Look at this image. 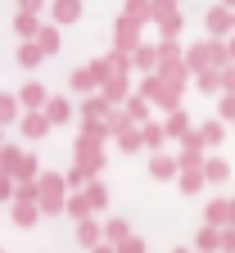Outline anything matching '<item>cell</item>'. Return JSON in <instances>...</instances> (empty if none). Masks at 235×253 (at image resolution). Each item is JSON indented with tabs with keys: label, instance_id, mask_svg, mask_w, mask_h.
<instances>
[{
	"label": "cell",
	"instance_id": "6da1fadb",
	"mask_svg": "<svg viewBox=\"0 0 235 253\" xmlns=\"http://www.w3.org/2000/svg\"><path fill=\"white\" fill-rule=\"evenodd\" d=\"M37 204H41V217H59V212H68V181H63L59 172H41L37 176Z\"/></svg>",
	"mask_w": 235,
	"mask_h": 253
},
{
	"label": "cell",
	"instance_id": "7a4b0ae2",
	"mask_svg": "<svg viewBox=\"0 0 235 253\" xmlns=\"http://www.w3.org/2000/svg\"><path fill=\"white\" fill-rule=\"evenodd\" d=\"M136 95H145V100L167 118V113H177L181 109V90L172 86V82H163L158 73H149V77H141V86H136Z\"/></svg>",
	"mask_w": 235,
	"mask_h": 253
},
{
	"label": "cell",
	"instance_id": "3957f363",
	"mask_svg": "<svg viewBox=\"0 0 235 253\" xmlns=\"http://www.w3.org/2000/svg\"><path fill=\"white\" fill-rule=\"evenodd\" d=\"M158 50H163V63H158V77H163V82H172L177 90H186V86L194 82V73L186 68V50H181L177 41H158Z\"/></svg>",
	"mask_w": 235,
	"mask_h": 253
},
{
	"label": "cell",
	"instance_id": "277c9868",
	"mask_svg": "<svg viewBox=\"0 0 235 253\" xmlns=\"http://www.w3.org/2000/svg\"><path fill=\"white\" fill-rule=\"evenodd\" d=\"M0 168H5V176H9L14 185H23V181H37V176H41V163H37V154H27V149H14V145H5V149H0Z\"/></svg>",
	"mask_w": 235,
	"mask_h": 253
},
{
	"label": "cell",
	"instance_id": "5b68a950",
	"mask_svg": "<svg viewBox=\"0 0 235 253\" xmlns=\"http://www.w3.org/2000/svg\"><path fill=\"white\" fill-rule=\"evenodd\" d=\"M149 23H158V41L181 37V5L177 0H149Z\"/></svg>",
	"mask_w": 235,
	"mask_h": 253
},
{
	"label": "cell",
	"instance_id": "8992f818",
	"mask_svg": "<svg viewBox=\"0 0 235 253\" xmlns=\"http://www.w3.org/2000/svg\"><path fill=\"white\" fill-rule=\"evenodd\" d=\"M73 168L86 176V185L91 181H99V168H104V145H91V140H73Z\"/></svg>",
	"mask_w": 235,
	"mask_h": 253
},
{
	"label": "cell",
	"instance_id": "52a82bcc",
	"mask_svg": "<svg viewBox=\"0 0 235 253\" xmlns=\"http://www.w3.org/2000/svg\"><path fill=\"white\" fill-rule=\"evenodd\" d=\"M204 27H208L213 41H231L235 37V14L226 5H213V9H204Z\"/></svg>",
	"mask_w": 235,
	"mask_h": 253
},
{
	"label": "cell",
	"instance_id": "ba28073f",
	"mask_svg": "<svg viewBox=\"0 0 235 253\" xmlns=\"http://www.w3.org/2000/svg\"><path fill=\"white\" fill-rule=\"evenodd\" d=\"M204 226H217V231H226V226H235V195L231 199H208L204 204Z\"/></svg>",
	"mask_w": 235,
	"mask_h": 253
},
{
	"label": "cell",
	"instance_id": "9c48e42d",
	"mask_svg": "<svg viewBox=\"0 0 235 253\" xmlns=\"http://www.w3.org/2000/svg\"><path fill=\"white\" fill-rule=\"evenodd\" d=\"M145 41H141V23H131V18H118L113 23V50L118 54H136Z\"/></svg>",
	"mask_w": 235,
	"mask_h": 253
},
{
	"label": "cell",
	"instance_id": "30bf717a",
	"mask_svg": "<svg viewBox=\"0 0 235 253\" xmlns=\"http://www.w3.org/2000/svg\"><path fill=\"white\" fill-rule=\"evenodd\" d=\"M177 163H181V172H190V168H204V163H208V145L199 140V131H190V136L181 140V149H177Z\"/></svg>",
	"mask_w": 235,
	"mask_h": 253
},
{
	"label": "cell",
	"instance_id": "8fae6325",
	"mask_svg": "<svg viewBox=\"0 0 235 253\" xmlns=\"http://www.w3.org/2000/svg\"><path fill=\"white\" fill-rule=\"evenodd\" d=\"M14 95H18L23 113H46V104H50V90H46V82H23Z\"/></svg>",
	"mask_w": 235,
	"mask_h": 253
},
{
	"label": "cell",
	"instance_id": "7c38bea8",
	"mask_svg": "<svg viewBox=\"0 0 235 253\" xmlns=\"http://www.w3.org/2000/svg\"><path fill=\"white\" fill-rule=\"evenodd\" d=\"M186 68H190L194 77L213 68V37H204V41H194V45H186Z\"/></svg>",
	"mask_w": 235,
	"mask_h": 253
},
{
	"label": "cell",
	"instance_id": "4fadbf2b",
	"mask_svg": "<svg viewBox=\"0 0 235 253\" xmlns=\"http://www.w3.org/2000/svg\"><path fill=\"white\" fill-rule=\"evenodd\" d=\"M9 217H14V226H37V221H41V204L37 199H14L9 204Z\"/></svg>",
	"mask_w": 235,
	"mask_h": 253
},
{
	"label": "cell",
	"instance_id": "5bb4252c",
	"mask_svg": "<svg viewBox=\"0 0 235 253\" xmlns=\"http://www.w3.org/2000/svg\"><path fill=\"white\" fill-rule=\"evenodd\" d=\"M149 176H154V181H177V176H181L177 154H154V158H149Z\"/></svg>",
	"mask_w": 235,
	"mask_h": 253
},
{
	"label": "cell",
	"instance_id": "9a60e30c",
	"mask_svg": "<svg viewBox=\"0 0 235 253\" xmlns=\"http://www.w3.org/2000/svg\"><path fill=\"white\" fill-rule=\"evenodd\" d=\"M86 9H82V0H50V23L63 27V23H77Z\"/></svg>",
	"mask_w": 235,
	"mask_h": 253
},
{
	"label": "cell",
	"instance_id": "2e32d148",
	"mask_svg": "<svg viewBox=\"0 0 235 253\" xmlns=\"http://www.w3.org/2000/svg\"><path fill=\"white\" fill-rule=\"evenodd\" d=\"M158 63H163V50H158V45H149V41H145L136 54H131V68H141V77L158 73Z\"/></svg>",
	"mask_w": 235,
	"mask_h": 253
},
{
	"label": "cell",
	"instance_id": "e0dca14e",
	"mask_svg": "<svg viewBox=\"0 0 235 253\" xmlns=\"http://www.w3.org/2000/svg\"><path fill=\"white\" fill-rule=\"evenodd\" d=\"M109 113H113V104L104 95H86L82 100V122H109Z\"/></svg>",
	"mask_w": 235,
	"mask_h": 253
},
{
	"label": "cell",
	"instance_id": "ac0fdd59",
	"mask_svg": "<svg viewBox=\"0 0 235 253\" xmlns=\"http://www.w3.org/2000/svg\"><path fill=\"white\" fill-rule=\"evenodd\" d=\"M122 113H127V122H136V126H145V122H154V104L145 100V95H131V100L122 104Z\"/></svg>",
	"mask_w": 235,
	"mask_h": 253
},
{
	"label": "cell",
	"instance_id": "d6986e66",
	"mask_svg": "<svg viewBox=\"0 0 235 253\" xmlns=\"http://www.w3.org/2000/svg\"><path fill=\"white\" fill-rule=\"evenodd\" d=\"M163 131H167V140H186L194 126H190V113L186 109H177V113H167L163 118Z\"/></svg>",
	"mask_w": 235,
	"mask_h": 253
},
{
	"label": "cell",
	"instance_id": "ffe728a7",
	"mask_svg": "<svg viewBox=\"0 0 235 253\" xmlns=\"http://www.w3.org/2000/svg\"><path fill=\"white\" fill-rule=\"evenodd\" d=\"M77 244H82L86 253H91L95 244H104V221H95V217H86L82 226H77Z\"/></svg>",
	"mask_w": 235,
	"mask_h": 253
},
{
	"label": "cell",
	"instance_id": "44dd1931",
	"mask_svg": "<svg viewBox=\"0 0 235 253\" xmlns=\"http://www.w3.org/2000/svg\"><path fill=\"white\" fill-rule=\"evenodd\" d=\"M9 122H23V104L14 90H0V131H5Z\"/></svg>",
	"mask_w": 235,
	"mask_h": 253
},
{
	"label": "cell",
	"instance_id": "7402d4cb",
	"mask_svg": "<svg viewBox=\"0 0 235 253\" xmlns=\"http://www.w3.org/2000/svg\"><path fill=\"white\" fill-rule=\"evenodd\" d=\"M18 131H23L27 140H41V136H50V118H46V113H23Z\"/></svg>",
	"mask_w": 235,
	"mask_h": 253
},
{
	"label": "cell",
	"instance_id": "603a6c76",
	"mask_svg": "<svg viewBox=\"0 0 235 253\" xmlns=\"http://www.w3.org/2000/svg\"><path fill=\"white\" fill-rule=\"evenodd\" d=\"M194 131H199V140H204L208 149H217V145L226 140V122H222V118H208V122H199Z\"/></svg>",
	"mask_w": 235,
	"mask_h": 253
},
{
	"label": "cell",
	"instance_id": "cb8c5ba5",
	"mask_svg": "<svg viewBox=\"0 0 235 253\" xmlns=\"http://www.w3.org/2000/svg\"><path fill=\"white\" fill-rule=\"evenodd\" d=\"M131 235H136V231H131V221H127V217H109V221H104V244L118 249V244L131 240Z\"/></svg>",
	"mask_w": 235,
	"mask_h": 253
},
{
	"label": "cell",
	"instance_id": "d4e9b609",
	"mask_svg": "<svg viewBox=\"0 0 235 253\" xmlns=\"http://www.w3.org/2000/svg\"><path fill=\"white\" fill-rule=\"evenodd\" d=\"M41 27H46L41 18H32V14H14V32H18V45H23V41H37V37H41Z\"/></svg>",
	"mask_w": 235,
	"mask_h": 253
},
{
	"label": "cell",
	"instance_id": "484cf974",
	"mask_svg": "<svg viewBox=\"0 0 235 253\" xmlns=\"http://www.w3.org/2000/svg\"><path fill=\"white\" fill-rule=\"evenodd\" d=\"M141 140H145V149H149V154H163V145H167L163 122H145V126H141Z\"/></svg>",
	"mask_w": 235,
	"mask_h": 253
},
{
	"label": "cell",
	"instance_id": "4316f807",
	"mask_svg": "<svg viewBox=\"0 0 235 253\" xmlns=\"http://www.w3.org/2000/svg\"><path fill=\"white\" fill-rule=\"evenodd\" d=\"M46 118H50V126L68 122V118H73V104H68V95H50V104H46Z\"/></svg>",
	"mask_w": 235,
	"mask_h": 253
},
{
	"label": "cell",
	"instance_id": "83f0119b",
	"mask_svg": "<svg viewBox=\"0 0 235 253\" xmlns=\"http://www.w3.org/2000/svg\"><path fill=\"white\" fill-rule=\"evenodd\" d=\"M68 86L82 95V100H86V95H99V86H95V77H91V68H73L68 73Z\"/></svg>",
	"mask_w": 235,
	"mask_h": 253
},
{
	"label": "cell",
	"instance_id": "f1b7e54d",
	"mask_svg": "<svg viewBox=\"0 0 235 253\" xmlns=\"http://www.w3.org/2000/svg\"><path fill=\"white\" fill-rule=\"evenodd\" d=\"M194 249H199V253H222V231H217V226L194 231Z\"/></svg>",
	"mask_w": 235,
	"mask_h": 253
},
{
	"label": "cell",
	"instance_id": "f546056e",
	"mask_svg": "<svg viewBox=\"0 0 235 253\" xmlns=\"http://www.w3.org/2000/svg\"><path fill=\"white\" fill-rule=\"evenodd\" d=\"M177 185H181V195H199V190L208 185V176H204V168H190V172L177 176Z\"/></svg>",
	"mask_w": 235,
	"mask_h": 253
},
{
	"label": "cell",
	"instance_id": "4dcf8cb0",
	"mask_svg": "<svg viewBox=\"0 0 235 253\" xmlns=\"http://www.w3.org/2000/svg\"><path fill=\"white\" fill-rule=\"evenodd\" d=\"M86 68H91V77H95V86H99V90H104V86L113 82V63H109V54H99V59H91Z\"/></svg>",
	"mask_w": 235,
	"mask_h": 253
},
{
	"label": "cell",
	"instance_id": "1f68e13d",
	"mask_svg": "<svg viewBox=\"0 0 235 253\" xmlns=\"http://www.w3.org/2000/svg\"><path fill=\"white\" fill-rule=\"evenodd\" d=\"M68 217L77 221V226H82L86 217H95V212H91V199H86V190H77V195H68Z\"/></svg>",
	"mask_w": 235,
	"mask_h": 253
},
{
	"label": "cell",
	"instance_id": "d6a6232c",
	"mask_svg": "<svg viewBox=\"0 0 235 253\" xmlns=\"http://www.w3.org/2000/svg\"><path fill=\"white\" fill-rule=\"evenodd\" d=\"M77 126H82L77 136H82V140H91V145H104V140L113 136V131H109V122H77Z\"/></svg>",
	"mask_w": 235,
	"mask_h": 253
},
{
	"label": "cell",
	"instance_id": "836d02e7",
	"mask_svg": "<svg viewBox=\"0 0 235 253\" xmlns=\"http://www.w3.org/2000/svg\"><path fill=\"white\" fill-rule=\"evenodd\" d=\"M37 45H41V54H46V59H50V54H59V45H63V41H59V27H54V23H46V27H41Z\"/></svg>",
	"mask_w": 235,
	"mask_h": 253
},
{
	"label": "cell",
	"instance_id": "e575fe53",
	"mask_svg": "<svg viewBox=\"0 0 235 253\" xmlns=\"http://www.w3.org/2000/svg\"><path fill=\"white\" fill-rule=\"evenodd\" d=\"M86 199H91V212H104L109 208V185L104 181H91L86 185Z\"/></svg>",
	"mask_w": 235,
	"mask_h": 253
},
{
	"label": "cell",
	"instance_id": "d590c367",
	"mask_svg": "<svg viewBox=\"0 0 235 253\" xmlns=\"http://www.w3.org/2000/svg\"><path fill=\"white\" fill-rule=\"evenodd\" d=\"M122 18H131V23H149V0H122Z\"/></svg>",
	"mask_w": 235,
	"mask_h": 253
},
{
	"label": "cell",
	"instance_id": "8d00e7d4",
	"mask_svg": "<svg viewBox=\"0 0 235 253\" xmlns=\"http://www.w3.org/2000/svg\"><path fill=\"white\" fill-rule=\"evenodd\" d=\"M14 59L23 63V68H37V63H41L46 54H41V45H37V41H23V45L14 50Z\"/></svg>",
	"mask_w": 235,
	"mask_h": 253
},
{
	"label": "cell",
	"instance_id": "74e56055",
	"mask_svg": "<svg viewBox=\"0 0 235 253\" xmlns=\"http://www.w3.org/2000/svg\"><path fill=\"white\" fill-rule=\"evenodd\" d=\"M194 90H204V95H222V73H217V68L199 73V77H194Z\"/></svg>",
	"mask_w": 235,
	"mask_h": 253
},
{
	"label": "cell",
	"instance_id": "f35d334b",
	"mask_svg": "<svg viewBox=\"0 0 235 253\" xmlns=\"http://www.w3.org/2000/svg\"><path fill=\"white\" fill-rule=\"evenodd\" d=\"M204 176H208V185H222L231 176V163H226V158H208V163H204Z\"/></svg>",
	"mask_w": 235,
	"mask_h": 253
},
{
	"label": "cell",
	"instance_id": "ab89813d",
	"mask_svg": "<svg viewBox=\"0 0 235 253\" xmlns=\"http://www.w3.org/2000/svg\"><path fill=\"white\" fill-rule=\"evenodd\" d=\"M46 9V0H18V14H32V18H41Z\"/></svg>",
	"mask_w": 235,
	"mask_h": 253
},
{
	"label": "cell",
	"instance_id": "60d3db41",
	"mask_svg": "<svg viewBox=\"0 0 235 253\" xmlns=\"http://www.w3.org/2000/svg\"><path fill=\"white\" fill-rule=\"evenodd\" d=\"M14 190H18V185H14L5 172H0V204H14Z\"/></svg>",
	"mask_w": 235,
	"mask_h": 253
},
{
	"label": "cell",
	"instance_id": "b9f144b4",
	"mask_svg": "<svg viewBox=\"0 0 235 253\" xmlns=\"http://www.w3.org/2000/svg\"><path fill=\"white\" fill-rule=\"evenodd\" d=\"M118 253H145V240H141V235H131V240L118 244Z\"/></svg>",
	"mask_w": 235,
	"mask_h": 253
},
{
	"label": "cell",
	"instance_id": "7bdbcfd3",
	"mask_svg": "<svg viewBox=\"0 0 235 253\" xmlns=\"http://www.w3.org/2000/svg\"><path fill=\"white\" fill-rule=\"evenodd\" d=\"M222 95H235V63L222 68Z\"/></svg>",
	"mask_w": 235,
	"mask_h": 253
},
{
	"label": "cell",
	"instance_id": "ee69618b",
	"mask_svg": "<svg viewBox=\"0 0 235 253\" xmlns=\"http://www.w3.org/2000/svg\"><path fill=\"white\" fill-rule=\"evenodd\" d=\"M14 199H41V195H37V181H23V185L14 190Z\"/></svg>",
	"mask_w": 235,
	"mask_h": 253
},
{
	"label": "cell",
	"instance_id": "f6af8a7d",
	"mask_svg": "<svg viewBox=\"0 0 235 253\" xmlns=\"http://www.w3.org/2000/svg\"><path fill=\"white\" fill-rule=\"evenodd\" d=\"M222 253H235V226L222 231Z\"/></svg>",
	"mask_w": 235,
	"mask_h": 253
},
{
	"label": "cell",
	"instance_id": "bcb514c9",
	"mask_svg": "<svg viewBox=\"0 0 235 253\" xmlns=\"http://www.w3.org/2000/svg\"><path fill=\"white\" fill-rule=\"evenodd\" d=\"M91 253H118V249H113V244H95Z\"/></svg>",
	"mask_w": 235,
	"mask_h": 253
},
{
	"label": "cell",
	"instance_id": "7dc6e473",
	"mask_svg": "<svg viewBox=\"0 0 235 253\" xmlns=\"http://www.w3.org/2000/svg\"><path fill=\"white\" fill-rule=\"evenodd\" d=\"M217 5H226V9H231V14H235V0H217Z\"/></svg>",
	"mask_w": 235,
	"mask_h": 253
},
{
	"label": "cell",
	"instance_id": "c3c4849f",
	"mask_svg": "<svg viewBox=\"0 0 235 253\" xmlns=\"http://www.w3.org/2000/svg\"><path fill=\"white\" fill-rule=\"evenodd\" d=\"M231 63H235V37H231Z\"/></svg>",
	"mask_w": 235,
	"mask_h": 253
},
{
	"label": "cell",
	"instance_id": "681fc988",
	"mask_svg": "<svg viewBox=\"0 0 235 253\" xmlns=\"http://www.w3.org/2000/svg\"><path fill=\"white\" fill-rule=\"evenodd\" d=\"M172 253H190V249H172Z\"/></svg>",
	"mask_w": 235,
	"mask_h": 253
},
{
	"label": "cell",
	"instance_id": "f907efd6",
	"mask_svg": "<svg viewBox=\"0 0 235 253\" xmlns=\"http://www.w3.org/2000/svg\"><path fill=\"white\" fill-rule=\"evenodd\" d=\"M231 131H235V122H231Z\"/></svg>",
	"mask_w": 235,
	"mask_h": 253
},
{
	"label": "cell",
	"instance_id": "816d5d0a",
	"mask_svg": "<svg viewBox=\"0 0 235 253\" xmlns=\"http://www.w3.org/2000/svg\"><path fill=\"white\" fill-rule=\"evenodd\" d=\"M177 5H181V0H177Z\"/></svg>",
	"mask_w": 235,
	"mask_h": 253
},
{
	"label": "cell",
	"instance_id": "f5cc1de1",
	"mask_svg": "<svg viewBox=\"0 0 235 253\" xmlns=\"http://www.w3.org/2000/svg\"><path fill=\"white\" fill-rule=\"evenodd\" d=\"M0 253H5V249H0Z\"/></svg>",
	"mask_w": 235,
	"mask_h": 253
}]
</instances>
